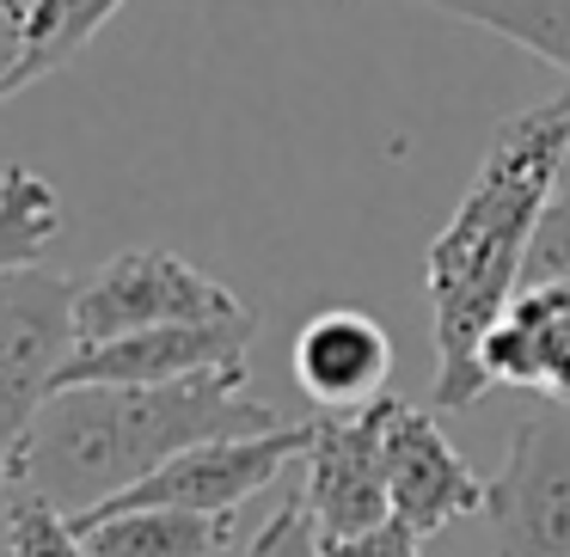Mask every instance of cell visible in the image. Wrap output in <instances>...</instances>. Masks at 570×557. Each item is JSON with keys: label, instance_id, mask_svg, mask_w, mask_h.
Here are the masks:
<instances>
[{"label": "cell", "instance_id": "obj_10", "mask_svg": "<svg viewBox=\"0 0 570 557\" xmlns=\"http://www.w3.org/2000/svg\"><path fill=\"white\" fill-rule=\"evenodd\" d=\"M393 380V337L362 307H325L295 331V386L325 410H368Z\"/></svg>", "mask_w": 570, "mask_h": 557}, {"label": "cell", "instance_id": "obj_2", "mask_svg": "<svg viewBox=\"0 0 570 557\" xmlns=\"http://www.w3.org/2000/svg\"><path fill=\"white\" fill-rule=\"evenodd\" d=\"M271 429H283V417L252 392L246 374L173 386H62L43 398L13 478L50 496L62 515L87 520L190 447Z\"/></svg>", "mask_w": 570, "mask_h": 557}, {"label": "cell", "instance_id": "obj_3", "mask_svg": "<svg viewBox=\"0 0 570 557\" xmlns=\"http://www.w3.org/2000/svg\"><path fill=\"white\" fill-rule=\"evenodd\" d=\"M252 312L258 307H246L222 276L160 246L117 251L87 276H75V344H111V337L160 331V325H234Z\"/></svg>", "mask_w": 570, "mask_h": 557}, {"label": "cell", "instance_id": "obj_13", "mask_svg": "<svg viewBox=\"0 0 570 557\" xmlns=\"http://www.w3.org/2000/svg\"><path fill=\"white\" fill-rule=\"evenodd\" d=\"M62 197L56 185L26 160H7L0 166V288L13 282V276L38 270V258L56 246L62 233Z\"/></svg>", "mask_w": 570, "mask_h": 557}, {"label": "cell", "instance_id": "obj_4", "mask_svg": "<svg viewBox=\"0 0 570 557\" xmlns=\"http://www.w3.org/2000/svg\"><path fill=\"white\" fill-rule=\"evenodd\" d=\"M75 356V282L26 270L0 288V503L56 374Z\"/></svg>", "mask_w": 570, "mask_h": 557}, {"label": "cell", "instance_id": "obj_1", "mask_svg": "<svg viewBox=\"0 0 570 557\" xmlns=\"http://www.w3.org/2000/svg\"><path fill=\"white\" fill-rule=\"evenodd\" d=\"M570 172V87L503 117L472 166L448 227L430 239L423 282L435 325V410H466L491 392L479 356L509 300L521 295L533 233Z\"/></svg>", "mask_w": 570, "mask_h": 557}, {"label": "cell", "instance_id": "obj_9", "mask_svg": "<svg viewBox=\"0 0 570 557\" xmlns=\"http://www.w3.org/2000/svg\"><path fill=\"white\" fill-rule=\"evenodd\" d=\"M258 331V312L234 325H160V331H129L111 344H75V356L56 374L62 386H173L203 374H246V349Z\"/></svg>", "mask_w": 570, "mask_h": 557}, {"label": "cell", "instance_id": "obj_16", "mask_svg": "<svg viewBox=\"0 0 570 557\" xmlns=\"http://www.w3.org/2000/svg\"><path fill=\"white\" fill-rule=\"evenodd\" d=\"M0 520H7V557H92L87 533H80L75 515L38 496L31 484H7V503H0Z\"/></svg>", "mask_w": 570, "mask_h": 557}, {"label": "cell", "instance_id": "obj_17", "mask_svg": "<svg viewBox=\"0 0 570 557\" xmlns=\"http://www.w3.org/2000/svg\"><path fill=\"white\" fill-rule=\"evenodd\" d=\"M239 557H325V539H320V527H313L307 503L288 496V503L276 508L258 533H252V545Z\"/></svg>", "mask_w": 570, "mask_h": 557}, {"label": "cell", "instance_id": "obj_11", "mask_svg": "<svg viewBox=\"0 0 570 557\" xmlns=\"http://www.w3.org/2000/svg\"><path fill=\"white\" fill-rule=\"evenodd\" d=\"M484 380L570 410V282H528L479 356Z\"/></svg>", "mask_w": 570, "mask_h": 557}, {"label": "cell", "instance_id": "obj_12", "mask_svg": "<svg viewBox=\"0 0 570 557\" xmlns=\"http://www.w3.org/2000/svg\"><path fill=\"white\" fill-rule=\"evenodd\" d=\"M92 557H222L234 545V515L190 508H105L80 520Z\"/></svg>", "mask_w": 570, "mask_h": 557}, {"label": "cell", "instance_id": "obj_7", "mask_svg": "<svg viewBox=\"0 0 570 557\" xmlns=\"http://www.w3.org/2000/svg\"><path fill=\"white\" fill-rule=\"evenodd\" d=\"M313 447V422H283L271 435H227V441H203L190 454L166 459L148 484L117 496L111 508H190V515H239L252 496L288 478L301 454ZM105 515V508H99Z\"/></svg>", "mask_w": 570, "mask_h": 557}, {"label": "cell", "instance_id": "obj_8", "mask_svg": "<svg viewBox=\"0 0 570 557\" xmlns=\"http://www.w3.org/2000/svg\"><path fill=\"white\" fill-rule=\"evenodd\" d=\"M386 490H393V515L417 539H435L454 520L484 515L491 503V478H479L472 459L435 422V410L411 398H393V422H386Z\"/></svg>", "mask_w": 570, "mask_h": 557}, {"label": "cell", "instance_id": "obj_19", "mask_svg": "<svg viewBox=\"0 0 570 557\" xmlns=\"http://www.w3.org/2000/svg\"><path fill=\"white\" fill-rule=\"evenodd\" d=\"M325 557H423V539L405 527V520H381V527L356 533V539H337L325 545Z\"/></svg>", "mask_w": 570, "mask_h": 557}, {"label": "cell", "instance_id": "obj_5", "mask_svg": "<svg viewBox=\"0 0 570 557\" xmlns=\"http://www.w3.org/2000/svg\"><path fill=\"white\" fill-rule=\"evenodd\" d=\"M497 557H570V410L540 405L509 429L503 471L491 478Z\"/></svg>", "mask_w": 570, "mask_h": 557}, {"label": "cell", "instance_id": "obj_14", "mask_svg": "<svg viewBox=\"0 0 570 557\" xmlns=\"http://www.w3.org/2000/svg\"><path fill=\"white\" fill-rule=\"evenodd\" d=\"M417 7H435L460 26L497 31V38L540 56L546 68H558L570 80V0H417Z\"/></svg>", "mask_w": 570, "mask_h": 557}, {"label": "cell", "instance_id": "obj_18", "mask_svg": "<svg viewBox=\"0 0 570 557\" xmlns=\"http://www.w3.org/2000/svg\"><path fill=\"white\" fill-rule=\"evenodd\" d=\"M31 19H38V0H0V105L31 87Z\"/></svg>", "mask_w": 570, "mask_h": 557}, {"label": "cell", "instance_id": "obj_15", "mask_svg": "<svg viewBox=\"0 0 570 557\" xmlns=\"http://www.w3.org/2000/svg\"><path fill=\"white\" fill-rule=\"evenodd\" d=\"M129 0H38V19H31V87L56 68H68L117 13H124Z\"/></svg>", "mask_w": 570, "mask_h": 557}, {"label": "cell", "instance_id": "obj_6", "mask_svg": "<svg viewBox=\"0 0 570 557\" xmlns=\"http://www.w3.org/2000/svg\"><path fill=\"white\" fill-rule=\"evenodd\" d=\"M393 398H374L368 410H344V417L313 422V447L301 454V503H307L313 527L325 545L356 539V533L393 520V490H386V422H393Z\"/></svg>", "mask_w": 570, "mask_h": 557}]
</instances>
